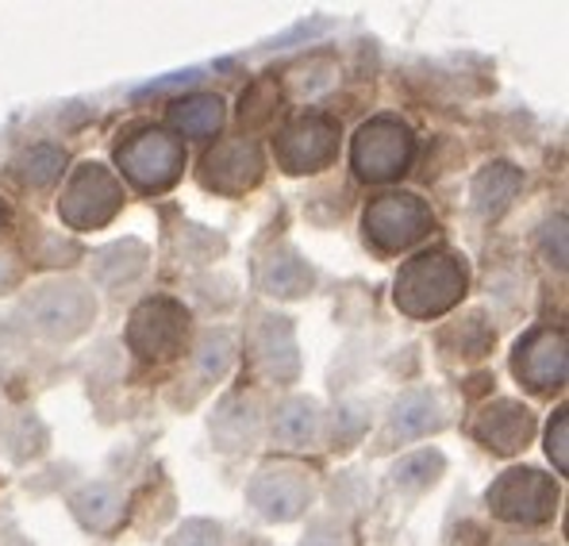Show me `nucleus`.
Returning <instances> with one entry per match:
<instances>
[{"label":"nucleus","instance_id":"obj_23","mask_svg":"<svg viewBox=\"0 0 569 546\" xmlns=\"http://www.w3.org/2000/svg\"><path fill=\"white\" fill-rule=\"evenodd\" d=\"M147 258L150 255L139 239L112 242V247H104L93 255V281L104 285V289H120V285L139 281L142 270H147Z\"/></svg>","mask_w":569,"mask_h":546},{"label":"nucleus","instance_id":"obj_14","mask_svg":"<svg viewBox=\"0 0 569 546\" xmlns=\"http://www.w3.org/2000/svg\"><path fill=\"white\" fill-rule=\"evenodd\" d=\"M470 435L489 455L512 458L535 439V411L520 400H489L485 408H477Z\"/></svg>","mask_w":569,"mask_h":546},{"label":"nucleus","instance_id":"obj_34","mask_svg":"<svg viewBox=\"0 0 569 546\" xmlns=\"http://www.w3.org/2000/svg\"><path fill=\"white\" fill-rule=\"evenodd\" d=\"M16 281H20V266L12 258H0V292H8Z\"/></svg>","mask_w":569,"mask_h":546},{"label":"nucleus","instance_id":"obj_31","mask_svg":"<svg viewBox=\"0 0 569 546\" xmlns=\"http://www.w3.org/2000/svg\"><path fill=\"white\" fill-rule=\"evenodd\" d=\"M366 411L362 408H342L339 416H335V435H331V443H335V450H350L358 439H362V431H366Z\"/></svg>","mask_w":569,"mask_h":546},{"label":"nucleus","instance_id":"obj_15","mask_svg":"<svg viewBox=\"0 0 569 546\" xmlns=\"http://www.w3.org/2000/svg\"><path fill=\"white\" fill-rule=\"evenodd\" d=\"M447 424L442 419V400L435 389H408L405 397L392 405L389 419H385V447H408V443L423 439V435H435Z\"/></svg>","mask_w":569,"mask_h":546},{"label":"nucleus","instance_id":"obj_2","mask_svg":"<svg viewBox=\"0 0 569 546\" xmlns=\"http://www.w3.org/2000/svg\"><path fill=\"white\" fill-rule=\"evenodd\" d=\"M116 166L139 192H166L186 173V142L173 131L142 123L116 142Z\"/></svg>","mask_w":569,"mask_h":546},{"label":"nucleus","instance_id":"obj_27","mask_svg":"<svg viewBox=\"0 0 569 546\" xmlns=\"http://www.w3.org/2000/svg\"><path fill=\"white\" fill-rule=\"evenodd\" d=\"M335 81H339V62L331 54H308L305 62H297L289 70V89L300 100L323 97L328 89H335Z\"/></svg>","mask_w":569,"mask_h":546},{"label":"nucleus","instance_id":"obj_4","mask_svg":"<svg viewBox=\"0 0 569 546\" xmlns=\"http://www.w3.org/2000/svg\"><path fill=\"white\" fill-rule=\"evenodd\" d=\"M416 136L400 116H373L350 139V166L362 181L385 185L397 181L412 166Z\"/></svg>","mask_w":569,"mask_h":546},{"label":"nucleus","instance_id":"obj_17","mask_svg":"<svg viewBox=\"0 0 569 546\" xmlns=\"http://www.w3.org/2000/svg\"><path fill=\"white\" fill-rule=\"evenodd\" d=\"M270 435L273 443L289 450H312L323 439V408L312 397H289L273 408L270 419Z\"/></svg>","mask_w":569,"mask_h":546},{"label":"nucleus","instance_id":"obj_28","mask_svg":"<svg viewBox=\"0 0 569 546\" xmlns=\"http://www.w3.org/2000/svg\"><path fill=\"white\" fill-rule=\"evenodd\" d=\"M278 108H281V86L273 78H258L239 97V123L247 131H258L278 116Z\"/></svg>","mask_w":569,"mask_h":546},{"label":"nucleus","instance_id":"obj_1","mask_svg":"<svg viewBox=\"0 0 569 546\" xmlns=\"http://www.w3.org/2000/svg\"><path fill=\"white\" fill-rule=\"evenodd\" d=\"M470 289V266L447 247H431L400 266L392 281V305L412 319H435L462 305Z\"/></svg>","mask_w":569,"mask_h":546},{"label":"nucleus","instance_id":"obj_10","mask_svg":"<svg viewBox=\"0 0 569 546\" xmlns=\"http://www.w3.org/2000/svg\"><path fill=\"white\" fill-rule=\"evenodd\" d=\"M316 500V474L297 461H270L247 485V504L270 524H289Z\"/></svg>","mask_w":569,"mask_h":546},{"label":"nucleus","instance_id":"obj_21","mask_svg":"<svg viewBox=\"0 0 569 546\" xmlns=\"http://www.w3.org/2000/svg\"><path fill=\"white\" fill-rule=\"evenodd\" d=\"M166 120L178 131V139H212L223 128L228 112H223V100L216 92H189V97L170 100Z\"/></svg>","mask_w":569,"mask_h":546},{"label":"nucleus","instance_id":"obj_24","mask_svg":"<svg viewBox=\"0 0 569 546\" xmlns=\"http://www.w3.org/2000/svg\"><path fill=\"white\" fill-rule=\"evenodd\" d=\"M66 162H70L66 147H58V142H36V147L20 150V158L12 162V173L23 189L43 192V189H50V185L62 181Z\"/></svg>","mask_w":569,"mask_h":546},{"label":"nucleus","instance_id":"obj_35","mask_svg":"<svg viewBox=\"0 0 569 546\" xmlns=\"http://www.w3.org/2000/svg\"><path fill=\"white\" fill-rule=\"evenodd\" d=\"M8 228V212H4V205H0V231Z\"/></svg>","mask_w":569,"mask_h":546},{"label":"nucleus","instance_id":"obj_32","mask_svg":"<svg viewBox=\"0 0 569 546\" xmlns=\"http://www.w3.org/2000/svg\"><path fill=\"white\" fill-rule=\"evenodd\" d=\"M539 242H542V258H547L555 270H566V216H555V220L542 228Z\"/></svg>","mask_w":569,"mask_h":546},{"label":"nucleus","instance_id":"obj_7","mask_svg":"<svg viewBox=\"0 0 569 546\" xmlns=\"http://www.w3.org/2000/svg\"><path fill=\"white\" fill-rule=\"evenodd\" d=\"M192 331V316L181 300L150 297L128 319V347L147 363H173L186 355Z\"/></svg>","mask_w":569,"mask_h":546},{"label":"nucleus","instance_id":"obj_3","mask_svg":"<svg viewBox=\"0 0 569 546\" xmlns=\"http://www.w3.org/2000/svg\"><path fill=\"white\" fill-rule=\"evenodd\" d=\"M20 312L28 316V324L36 335H43L50 343H70L93 327L97 297L86 281L54 277V281L36 285V289L23 297Z\"/></svg>","mask_w":569,"mask_h":546},{"label":"nucleus","instance_id":"obj_19","mask_svg":"<svg viewBox=\"0 0 569 546\" xmlns=\"http://www.w3.org/2000/svg\"><path fill=\"white\" fill-rule=\"evenodd\" d=\"M523 189V173L512 162H489L485 170H477V178L470 185V200L485 224L500 220V216L512 208L516 192Z\"/></svg>","mask_w":569,"mask_h":546},{"label":"nucleus","instance_id":"obj_26","mask_svg":"<svg viewBox=\"0 0 569 546\" xmlns=\"http://www.w3.org/2000/svg\"><path fill=\"white\" fill-rule=\"evenodd\" d=\"M442 469H447V458L439 450H416V455H405L389 469V482L400 493H423L439 482Z\"/></svg>","mask_w":569,"mask_h":546},{"label":"nucleus","instance_id":"obj_33","mask_svg":"<svg viewBox=\"0 0 569 546\" xmlns=\"http://www.w3.org/2000/svg\"><path fill=\"white\" fill-rule=\"evenodd\" d=\"M300 546H355V543H350L347 527L335 524V519H312Z\"/></svg>","mask_w":569,"mask_h":546},{"label":"nucleus","instance_id":"obj_25","mask_svg":"<svg viewBox=\"0 0 569 546\" xmlns=\"http://www.w3.org/2000/svg\"><path fill=\"white\" fill-rule=\"evenodd\" d=\"M439 347H442V355H450V358H485L497 347V331H492L485 312H466L462 319L442 327Z\"/></svg>","mask_w":569,"mask_h":546},{"label":"nucleus","instance_id":"obj_13","mask_svg":"<svg viewBox=\"0 0 569 546\" xmlns=\"http://www.w3.org/2000/svg\"><path fill=\"white\" fill-rule=\"evenodd\" d=\"M250 366L262 381L289 385L300 374V347L292 319L284 316H258L254 331H250Z\"/></svg>","mask_w":569,"mask_h":546},{"label":"nucleus","instance_id":"obj_20","mask_svg":"<svg viewBox=\"0 0 569 546\" xmlns=\"http://www.w3.org/2000/svg\"><path fill=\"white\" fill-rule=\"evenodd\" d=\"M258 427H262V408L254 397H228L212 416V439L220 450L236 455L250 450L258 443Z\"/></svg>","mask_w":569,"mask_h":546},{"label":"nucleus","instance_id":"obj_8","mask_svg":"<svg viewBox=\"0 0 569 546\" xmlns=\"http://www.w3.org/2000/svg\"><path fill=\"white\" fill-rule=\"evenodd\" d=\"M362 231L381 255H400L435 231V216L416 192H385L366 205Z\"/></svg>","mask_w":569,"mask_h":546},{"label":"nucleus","instance_id":"obj_36","mask_svg":"<svg viewBox=\"0 0 569 546\" xmlns=\"http://www.w3.org/2000/svg\"><path fill=\"white\" fill-rule=\"evenodd\" d=\"M242 546H270V543H262V539H247Z\"/></svg>","mask_w":569,"mask_h":546},{"label":"nucleus","instance_id":"obj_16","mask_svg":"<svg viewBox=\"0 0 569 546\" xmlns=\"http://www.w3.org/2000/svg\"><path fill=\"white\" fill-rule=\"evenodd\" d=\"M258 289L278 300L308 297V292L316 289V270L292 242H278V247L266 250L262 262H258Z\"/></svg>","mask_w":569,"mask_h":546},{"label":"nucleus","instance_id":"obj_6","mask_svg":"<svg viewBox=\"0 0 569 546\" xmlns=\"http://www.w3.org/2000/svg\"><path fill=\"white\" fill-rule=\"evenodd\" d=\"M485 504H489L492 516L505 519V524H516V527L550 524L558 512V482L531 466L505 469V474L489 485Z\"/></svg>","mask_w":569,"mask_h":546},{"label":"nucleus","instance_id":"obj_5","mask_svg":"<svg viewBox=\"0 0 569 546\" xmlns=\"http://www.w3.org/2000/svg\"><path fill=\"white\" fill-rule=\"evenodd\" d=\"M120 208H123V185L100 162H81L66 178L62 197H58V216L73 231L104 228V224H112L120 216Z\"/></svg>","mask_w":569,"mask_h":546},{"label":"nucleus","instance_id":"obj_18","mask_svg":"<svg viewBox=\"0 0 569 546\" xmlns=\"http://www.w3.org/2000/svg\"><path fill=\"white\" fill-rule=\"evenodd\" d=\"M70 512L78 516V524L86 527V532L112 535L116 527L123 524V516H128V500H123V493L116 489V485L89 482L70 497Z\"/></svg>","mask_w":569,"mask_h":546},{"label":"nucleus","instance_id":"obj_11","mask_svg":"<svg viewBox=\"0 0 569 546\" xmlns=\"http://www.w3.org/2000/svg\"><path fill=\"white\" fill-rule=\"evenodd\" d=\"M512 374L531 393L566 389L569 347L562 327H531L512 350Z\"/></svg>","mask_w":569,"mask_h":546},{"label":"nucleus","instance_id":"obj_30","mask_svg":"<svg viewBox=\"0 0 569 546\" xmlns=\"http://www.w3.org/2000/svg\"><path fill=\"white\" fill-rule=\"evenodd\" d=\"M170 546H223V527L212 519H189L173 532Z\"/></svg>","mask_w":569,"mask_h":546},{"label":"nucleus","instance_id":"obj_22","mask_svg":"<svg viewBox=\"0 0 569 546\" xmlns=\"http://www.w3.org/2000/svg\"><path fill=\"white\" fill-rule=\"evenodd\" d=\"M231 363H236V343H231L228 331H216L212 327V331L200 335L197 350H192V358H189V385H192L189 400L197 397V393L212 389L216 381H223Z\"/></svg>","mask_w":569,"mask_h":546},{"label":"nucleus","instance_id":"obj_29","mask_svg":"<svg viewBox=\"0 0 569 546\" xmlns=\"http://www.w3.org/2000/svg\"><path fill=\"white\" fill-rule=\"evenodd\" d=\"M547 458L555 461V469L562 477L569 474V411L566 408H558L547 427Z\"/></svg>","mask_w":569,"mask_h":546},{"label":"nucleus","instance_id":"obj_12","mask_svg":"<svg viewBox=\"0 0 569 546\" xmlns=\"http://www.w3.org/2000/svg\"><path fill=\"white\" fill-rule=\"evenodd\" d=\"M200 185L208 192H223V197H242L250 192L266 173V158L258 139L236 136V139H220L216 147L204 150L200 158Z\"/></svg>","mask_w":569,"mask_h":546},{"label":"nucleus","instance_id":"obj_9","mask_svg":"<svg viewBox=\"0 0 569 546\" xmlns=\"http://www.w3.org/2000/svg\"><path fill=\"white\" fill-rule=\"evenodd\" d=\"M342 128L328 112H305L289 120L273 139V158L284 173L300 178V173H320L339 158Z\"/></svg>","mask_w":569,"mask_h":546}]
</instances>
